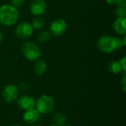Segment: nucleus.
<instances>
[{
	"label": "nucleus",
	"instance_id": "nucleus-26",
	"mask_svg": "<svg viewBox=\"0 0 126 126\" xmlns=\"http://www.w3.org/2000/svg\"><path fill=\"white\" fill-rule=\"evenodd\" d=\"M58 126V125H56V124H54V123H53V124H52L51 126Z\"/></svg>",
	"mask_w": 126,
	"mask_h": 126
},
{
	"label": "nucleus",
	"instance_id": "nucleus-9",
	"mask_svg": "<svg viewBox=\"0 0 126 126\" xmlns=\"http://www.w3.org/2000/svg\"><path fill=\"white\" fill-rule=\"evenodd\" d=\"M47 4L44 0H32L30 6V12L35 16H41L44 13Z\"/></svg>",
	"mask_w": 126,
	"mask_h": 126
},
{
	"label": "nucleus",
	"instance_id": "nucleus-14",
	"mask_svg": "<svg viewBox=\"0 0 126 126\" xmlns=\"http://www.w3.org/2000/svg\"><path fill=\"white\" fill-rule=\"evenodd\" d=\"M108 71L113 74H119L123 71V69L119 61H113L108 64Z\"/></svg>",
	"mask_w": 126,
	"mask_h": 126
},
{
	"label": "nucleus",
	"instance_id": "nucleus-11",
	"mask_svg": "<svg viewBox=\"0 0 126 126\" xmlns=\"http://www.w3.org/2000/svg\"><path fill=\"white\" fill-rule=\"evenodd\" d=\"M113 29L117 34L125 35L126 33V17H118L113 23Z\"/></svg>",
	"mask_w": 126,
	"mask_h": 126
},
{
	"label": "nucleus",
	"instance_id": "nucleus-17",
	"mask_svg": "<svg viewBox=\"0 0 126 126\" xmlns=\"http://www.w3.org/2000/svg\"><path fill=\"white\" fill-rule=\"evenodd\" d=\"M113 42H114V50L120 49L126 44V37L123 39H121L120 38H113Z\"/></svg>",
	"mask_w": 126,
	"mask_h": 126
},
{
	"label": "nucleus",
	"instance_id": "nucleus-13",
	"mask_svg": "<svg viewBox=\"0 0 126 126\" xmlns=\"http://www.w3.org/2000/svg\"><path fill=\"white\" fill-rule=\"evenodd\" d=\"M66 116L63 113L58 111L55 112L52 116V120L54 122V124H56L58 126H63L66 123Z\"/></svg>",
	"mask_w": 126,
	"mask_h": 126
},
{
	"label": "nucleus",
	"instance_id": "nucleus-10",
	"mask_svg": "<svg viewBox=\"0 0 126 126\" xmlns=\"http://www.w3.org/2000/svg\"><path fill=\"white\" fill-rule=\"evenodd\" d=\"M40 114L35 109L25 111L23 114V120L27 124H34L40 118Z\"/></svg>",
	"mask_w": 126,
	"mask_h": 126
},
{
	"label": "nucleus",
	"instance_id": "nucleus-16",
	"mask_svg": "<svg viewBox=\"0 0 126 126\" xmlns=\"http://www.w3.org/2000/svg\"><path fill=\"white\" fill-rule=\"evenodd\" d=\"M51 34L49 31L47 30H41L37 35V39L41 43H45L50 39Z\"/></svg>",
	"mask_w": 126,
	"mask_h": 126
},
{
	"label": "nucleus",
	"instance_id": "nucleus-7",
	"mask_svg": "<svg viewBox=\"0 0 126 126\" xmlns=\"http://www.w3.org/2000/svg\"><path fill=\"white\" fill-rule=\"evenodd\" d=\"M99 49L105 53H111L114 51L113 38L111 36H103L97 41Z\"/></svg>",
	"mask_w": 126,
	"mask_h": 126
},
{
	"label": "nucleus",
	"instance_id": "nucleus-29",
	"mask_svg": "<svg viewBox=\"0 0 126 126\" xmlns=\"http://www.w3.org/2000/svg\"><path fill=\"white\" fill-rule=\"evenodd\" d=\"M39 126V125H35V126Z\"/></svg>",
	"mask_w": 126,
	"mask_h": 126
},
{
	"label": "nucleus",
	"instance_id": "nucleus-19",
	"mask_svg": "<svg viewBox=\"0 0 126 126\" xmlns=\"http://www.w3.org/2000/svg\"><path fill=\"white\" fill-rule=\"evenodd\" d=\"M24 2V0H11V5L18 9L23 6Z\"/></svg>",
	"mask_w": 126,
	"mask_h": 126
},
{
	"label": "nucleus",
	"instance_id": "nucleus-5",
	"mask_svg": "<svg viewBox=\"0 0 126 126\" xmlns=\"http://www.w3.org/2000/svg\"><path fill=\"white\" fill-rule=\"evenodd\" d=\"M33 28L30 23L29 22H21L20 23L16 29V35L21 39H26L30 38L33 33Z\"/></svg>",
	"mask_w": 126,
	"mask_h": 126
},
{
	"label": "nucleus",
	"instance_id": "nucleus-18",
	"mask_svg": "<svg viewBox=\"0 0 126 126\" xmlns=\"http://www.w3.org/2000/svg\"><path fill=\"white\" fill-rule=\"evenodd\" d=\"M115 13L117 17H126V7L118 6L115 10Z\"/></svg>",
	"mask_w": 126,
	"mask_h": 126
},
{
	"label": "nucleus",
	"instance_id": "nucleus-20",
	"mask_svg": "<svg viewBox=\"0 0 126 126\" xmlns=\"http://www.w3.org/2000/svg\"><path fill=\"white\" fill-rule=\"evenodd\" d=\"M18 90L19 91L24 92V91H27L29 89V85H28V83H27L25 82H22V83H21L18 85Z\"/></svg>",
	"mask_w": 126,
	"mask_h": 126
},
{
	"label": "nucleus",
	"instance_id": "nucleus-15",
	"mask_svg": "<svg viewBox=\"0 0 126 126\" xmlns=\"http://www.w3.org/2000/svg\"><path fill=\"white\" fill-rule=\"evenodd\" d=\"M44 23H45L44 19L41 16H35L32 19V23H31V25H32V27L33 29L39 30V29H41V28H42L44 27Z\"/></svg>",
	"mask_w": 126,
	"mask_h": 126
},
{
	"label": "nucleus",
	"instance_id": "nucleus-1",
	"mask_svg": "<svg viewBox=\"0 0 126 126\" xmlns=\"http://www.w3.org/2000/svg\"><path fill=\"white\" fill-rule=\"evenodd\" d=\"M18 9L11 4H3L0 7V23L4 26H12L18 19Z\"/></svg>",
	"mask_w": 126,
	"mask_h": 126
},
{
	"label": "nucleus",
	"instance_id": "nucleus-28",
	"mask_svg": "<svg viewBox=\"0 0 126 126\" xmlns=\"http://www.w3.org/2000/svg\"><path fill=\"white\" fill-rule=\"evenodd\" d=\"M72 126V125H66V126Z\"/></svg>",
	"mask_w": 126,
	"mask_h": 126
},
{
	"label": "nucleus",
	"instance_id": "nucleus-27",
	"mask_svg": "<svg viewBox=\"0 0 126 126\" xmlns=\"http://www.w3.org/2000/svg\"><path fill=\"white\" fill-rule=\"evenodd\" d=\"M20 126V125H16V124H15V125H11V126Z\"/></svg>",
	"mask_w": 126,
	"mask_h": 126
},
{
	"label": "nucleus",
	"instance_id": "nucleus-2",
	"mask_svg": "<svg viewBox=\"0 0 126 126\" xmlns=\"http://www.w3.org/2000/svg\"><path fill=\"white\" fill-rule=\"evenodd\" d=\"M55 107V101L54 98L48 94L41 95L35 100V109L40 114H47L52 111Z\"/></svg>",
	"mask_w": 126,
	"mask_h": 126
},
{
	"label": "nucleus",
	"instance_id": "nucleus-8",
	"mask_svg": "<svg viewBox=\"0 0 126 126\" xmlns=\"http://www.w3.org/2000/svg\"><path fill=\"white\" fill-rule=\"evenodd\" d=\"M17 105L20 109L23 111H27L32 109H35V99L30 95H22L17 99Z\"/></svg>",
	"mask_w": 126,
	"mask_h": 126
},
{
	"label": "nucleus",
	"instance_id": "nucleus-21",
	"mask_svg": "<svg viewBox=\"0 0 126 126\" xmlns=\"http://www.w3.org/2000/svg\"><path fill=\"white\" fill-rule=\"evenodd\" d=\"M120 63V66L122 67L123 72H126V57H123L122 59H120V61H119Z\"/></svg>",
	"mask_w": 126,
	"mask_h": 126
},
{
	"label": "nucleus",
	"instance_id": "nucleus-3",
	"mask_svg": "<svg viewBox=\"0 0 126 126\" xmlns=\"http://www.w3.org/2000/svg\"><path fill=\"white\" fill-rule=\"evenodd\" d=\"M21 52L29 61H36L41 56V49L37 44L32 42H25L21 47Z\"/></svg>",
	"mask_w": 126,
	"mask_h": 126
},
{
	"label": "nucleus",
	"instance_id": "nucleus-4",
	"mask_svg": "<svg viewBox=\"0 0 126 126\" xmlns=\"http://www.w3.org/2000/svg\"><path fill=\"white\" fill-rule=\"evenodd\" d=\"M19 90L18 86L10 84L6 86L2 91V97L4 100L7 103H11L16 101L19 96Z\"/></svg>",
	"mask_w": 126,
	"mask_h": 126
},
{
	"label": "nucleus",
	"instance_id": "nucleus-22",
	"mask_svg": "<svg viewBox=\"0 0 126 126\" xmlns=\"http://www.w3.org/2000/svg\"><path fill=\"white\" fill-rule=\"evenodd\" d=\"M121 86H122V88H123V91L124 92H126V72H124V75L123 76V78H122V80H121Z\"/></svg>",
	"mask_w": 126,
	"mask_h": 126
},
{
	"label": "nucleus",
	"instance_id": "nucleus-23",
	"mask_svg": "<svg viewBox=\"0 0 126 126\" xmlns=\"http://www.w3.org/2000/svg\"><path fill=\"white\" fill-rule=\"evenodd\" d=\"M115 3L118 6H122V7L126 6V0H115Z\"/></svg>",
	"mask_w": 126,
	"mask_h": 126
},
{
	"label": "nucleus",
	"instance_id": "nucleus-25",
	"mask_svg": "<svg viewBox=\"0 0 126 126\" xmlns=\"http://www.w3.org/2000/svg\"><path fill=\"white\" fill-rule=\"evenodd\" d=\"M2 39H3V35H2V32L0 31V43L1 42Z\"/></svg>",
	"mask_w": 126,
	"mask_h": 126
},
{
	"label": "nucleus",
	"instance_id": "nucleus-6",
	"mask_svg": "<svg viewBox=\"0 0 126 126\" xmlns=\"http://www.w3.org/2000/svg\"><path fill=\"white\" fill-rule=\"evenodd\" d=\"M67 25L63 19L58 18L53 21L49 26V33L54 36H61L66 30Z\"/></svg>",
	"mask_w": 126,
	"mask_h": 126
},
{
	"label": "nucleus",
	"instance_id": "nucleus-12",
	"mask_svg": "<svg viewBox=\"0 0 126 126\" xmlns=\"http://www.w3.org/2000/svg\"><path fill=\"white\" fill-rule=\"evenodd\" d=\"M47 69V64L43 59H38L34 64V72L36 75L42 76L44 75Z\"/></svg>",
	"mask_w": 126,
	"mask_h": 126
},
{
	"label": "nucleus",
	"instance_id": "nucleus-24",
	"mask_svg": "<svg viewBox=\"0 0 126 126\" xmlns=\"http://www.w3.org/2000/svg\"><path fill=\"white\" fill-rule=\"evenodd\" d=\"M106 2L109 4H113L115 3V0H106Z\"/></svg>",
	"mask_w": 126,
	"mask_h": 126
}]
</instances>
